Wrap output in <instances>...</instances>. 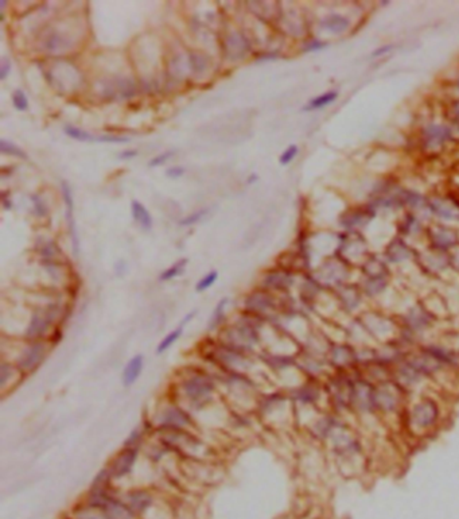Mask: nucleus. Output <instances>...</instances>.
<instances>
[{
	"label": "nucleus",
	"mask_w": 459,
	"mask_h": 519,
	"mask_svg": "<svg viewBox=\"0 0 459 519\" xmlns=\"http://www.w3.org/2000/svg\"><path fill=\"white\" fill-rule=\"evenodd\" d=\"M136 155H138V150H125V151H123V153L119 155V158L120 159H131V158H135Z\"/></svg>",
	"instance_id": "38"
},
{
	"label": "nucleus",
	"mask_w": 459,
	"mask_h": 519,
	"mask_svg": "<svg viewBox=\"0 0 459 519\" xmlns=\"http://www.w3.org/2000/svg\"><path fill=\"white\" fill-rule=\"evenodd\" d=\"M372 217V213L366 209H357V211H352L348 213V216H344L342 224L346 227H354L358 224L366 223Z\"/></svg>",
	"instance_id": "19"
},
{
	"label": "nucleus",
	"mask_w": 459,
	"mask_h": 519,
	"mask_svg": "<svg viewBox=\"0 0 459 519\" xmlns=\"http://www.w3.org/2000/svg\"><path fill=\"white\" fill-rule=\"evenodd\" d=\"M322 27H325L326 30H329L331 33L341 34L349 27V20L346 19L345 16H342V15L331 14L329 16H326L325 20L322 22Z\"/></svg>",
	"instance_id": "17"
},
{
	"label": "nucleus",
	"mask_w": 459,
	"mask_h": 519,
	"mask_svg": "<svg viewBox=\"0 0 459 519\" xmlns=\"http://www.w3.org/2000/svg\"><path fill=\"white\" fill-rule=\"evenodd\" d=\"M11 70V63L8 59H5V58H3L1 59V65H0V78L1 80H4L5 77H7V74L10 73Z\"/></svg>",
	"instance_id": "36"
},
{
	"label": "nucleus",
	"mask_w": 459,
	"mask_h": 519,
	"mask_svg": "<svg viewBox=\"0 0 459 519\" xmlns=\"http://www.w3.org/2000/svg\"><path fill=\"white\" fill-rule=\"evenodd\" d=\"M144 428L143 426H138L135 428L132 432L129 433L124 441V448H139L142 441L144 438Z\"/></svg>",
	"instance_id": "24"
},
{
	"label": "nucleus",
	"mask_w": 459,
	"mask_h": 519,
	"mask_svg": "<svg viewBox=\"0 0 459 519\" xmlns=\"http://www.w3.org/2000/svg\"><path fill=\"white\" fill-rule=\"evenodd\" d=\"M192 423L190 414L177 404L164 406L156 415V425L160 430H186Z\"/></svg>",
	"instance_id": "6"
},
{
	"label": "nucleus",
	"mask_w": 459,
	"mask_h": 519,
	"mask_svg": "<svg viewBox=\"0 0 459 519\" xmlns=\"http://www.w3.org/2000/svg\"><path fill=\"white\" fill-rule=\"evenodd\" d=\"M63 316V306L58 302H50L42 308L35 309L23 332L24 340L41 342L53 336L59 320Z\"/></svg>",
	"instance_id": "2"
},
{
	"label": "nucleus",
	"mask_w": 459,
	"mask_h": 519,
	"mask_svg": "<svg viewBox=\"0 0 459 519\" xmlns=\"http://www.w3.org/2000/svg\"><path fill=\"white\" fill-rule=\"evenodd\" d=\"M183 173H185V168H182V166H172L166 170V174L170 178H179L183 175Z\"/></svg>",
	"instance_id": "35"
},
{
	"label": "nucleus",
	"mask_w": 459,
	"mask_h": 519,
	"mask_svg": "<svg viewBox=\"0 0 459 519\" xmlns=\"http://www.w3.org/2000/svg\"><path fill=\"white\" fill-rule=\"evenodd\" d=\"M18 375H23L16 367H15L14 363L11 361H1V365H0V386H1V390L5 391V389L8 387L10 383H15L14 379Z\"/></svg>",
	"instance_id": "16"
},
{
	"label": "nucleus",
	"mask_w": 459,
	"mask_h": 519,
	"mask_svg": "<svg viewBox=\"0 0 459 519\" xmlns=\"http://www.w3.org/2000/svg\"><path fill=\"white\" fill-rule=\"evenodd\" d=\"M451 138V131L445 125L431 124L423 131V143L427 149L438 147Z\"/></svg>",
	"instance_id": "9"
},
{
	"label": "nucleus",
	"mask_w": 459,
	"mask_h": 519,
	"mask_svg": "<svg viewBox=\"0 0 459 519\" xmlns=\"http://www.w3.org/2000/svg\"><path fill=\"white\" fill-rule=\"evenodd\" d=\"M298 151H299L298 146H295V144H291V146L284 150V153L280 155V158H279L280 164L282 165L291 164L292 161H294V158H295V157L298 155Z\"/></svg>",
	"instance_id": "31"
},
{
	"label": "nucleus",
	"mask_w": 459,
	"mask_h": 519,
	"mask_svg": "<svg viewBox=\"0 0 459 519\" xmlns=\"http://www.w3.org/2000/svg\"><path fill=\"white\" fill-rule=\"evenodd\" d=\"M217 279H218V273H217V271H210L209 274H206L205 277H202V278L198 281L196 290L198 293L205 291V290L210 288L211 286L217 282Z\"/></svg>",
	"instance_id": "26"
},
{
	"label": "nucleus",
	"mask_w": 459,
	"mask_h": 519,
	"mask_svg": "<svg viewBox=\"0 0 459 519\" xmlns=\"http://www.w3.org/2000/svg\"><path fill=\"white\" fill-rule=\"evenodd\" d=\"M174 154H175V153L171 151V150L164 151V153H162V154L156 155L155 158L151 159V161H150V166H151V168H156V166H160V165L166 164L168 159H171L172 157H174Z\"/></svg>",
	"instance_id": "32"
},
{
	"label": "nucleus",
	"mask_w": 459,
	"mask_h": 519,
	"mask_svg": "<svg viewBox=\"0 0 459 519\" xmlns=\"http://www.w3.org/2000/svg\"><path fill=\"white\" fill-rule=\"evenodd\" d=\"M153 503V496L150 495L149 492L146 491H134L128 495V503L129 509L135 513H143L146 510L149 509L150 506Z\"/></svg>",
	"instance_id": "14"
},
{
	"label": "nucleus",
	"mask_w": 459,
	"mask_h": 519,
	"mask_svg": "<svg viewBox=\"0 0 459 519\" xmlns=\"http://www.w3.org/2000/svg\"><path fill=\"white\" fill-rule=\"evenodd\" d=\"M144 368V356L143 355H135L134 357H131L127 364L124 365V370H123V374H121V382L125 387H131L132 385H135L138 379L142 375Z\"/></svg>",
	"instance_id": "10"
},
{
	"label": "nucleus",
	"mask_w": 459,
	"mask_h": 519,
	"mask_svg": "<svg viewBox=\"0 0 459 519\" xmlns=\"http://www.w3.org/2000/svg\"><path fill=\"white\" fill-rule=\"evenodd\" d=\"M256 179H257V177H256V175H255V174H254V175H252V177H251V178H249V179H248V182H249V183H251V182H254V181H256Z\"/></svg>",
	"instance_id": "41"
},
{
	"label": "nucleus",
	"mask_w": 459,
	"mask_h": 519,
	"mask_svg": "<svg viewBox=\"0 0 459 519\" xmlns=\"http://www.w3.org/2000/svg\"><path fill=\"white\" fill-rule=\"evenodd\" d=\"M101 511L105 519H132L134 517V511L129 509V506L116 500L115 498H110L102 506Z\"/></svg>",
	"instance_id": "11"
},
{
	"label": "nucleus",
	"mask_w": 459,
	"mask_h": 519,
	"mask_svg": "<svg viewBox=\"0 0 459 519\" xmlns=\"http://www.w3.org/2000/svg\"><path fill=\"white\" fill-rule=\"evenodd\" d=\"M393 250H389V256L391 259L395 260V262H400V260L406 259L409 251L406 247V244H403L402 241H396L392 244Z\"/></svg>",
	"instance_id": "27"
},
{
	"label": "nucleus",
	"mask_w": 459,
	"mask_h": 519,
	"mask_svg": "<svg viewBox=\"0 0 459 519\" xmlns=\"http://www.w3.org/2000/svg\"><path fill=\"white\" fill-rule=\"evenodd\" d=\"M275 309V299L269 293L258 290L251 293L245 298V312L255 317L263 318Z\"/></svg>",
	"instance_id": "8"
},
{
	"label": "nucleus",
	"mask_w": 459,
	"mask_h": 519,
	"mask_svg": "<svg viewBox=\"0 0 459 519\" xmlns=\"http://www.w3.org/2000/svg\"><path fill=\"white\" fill-rule=\"evenodd\" d=\"M457 85H458V88H459V77H458V80H457Z\"/></svg>",
	"instance_id": "42"
},
{
	"label": "nucleus",
	"mask_w": 459,
	"mask_h": 519,
	"mask_svg": "<svg viewBox=\"0 0 459 519\" xmlns=\"http://www.w3.org/2000/svg\"><path fill=\"white\" fill-rule=\"evenodd\" d=\"M229 299L221 298L218 303L215 305V308L211 312V316L207 322V329L210 332L218 331L220 328H224L225 318H226V306H228Z\"/></svg>",
	"instance_id": "13"
},
{
	"label": "nucleus",
	"mask_w": 459,
	"mask_h": 519,
	"mask_svg": "<svg viewBox=\"0 0 459 519\" xmlns=\"http://www.w3.org/2000/svg\"><path fill=\"white\" fill-rule=\"evenodd\" d=\"M215 383L210 375L202 371H193L183 376L181 391L193 407H204L213 399Z\"/></svg>",
	"instance_id": "3"
},
{
	"label": "nucleus",
	"mask_w": 459,
	"mask_h": 519,
	"mask_svg": "<svg viewBox=\"0 0 459 519\" xmlns=\"http://www.w3.org/2000/svg\"><path fill=\"white\" fill-rule=\"evenodd\" d=\"M65 134L67 136H70L72 139L80 140V142H93V140L99 139V136H95V135L89 134L88 131L81 130L78 127H74V125H66L65 127Z\"/></svg>",
	"instance_id": "22"
},
{
	"label": "nucleus",
	"mask_w": 459,
	"mask_h": 519,
	"mask_svg": "<svg viewBox=\"0 0 459 519\" xmlns=\"http://www.w3.org/2000/svg\"><path fill=\"white\" fill-rule=\"evenodd\" d=\"M337 97H338V93H337L335 91L326 92V93H323V95H320V96H318V97H314L312 100H310V103L307 104L305 110L306 111L320 110V108H323V107L329 106V104H331V103H334Z\"/></svg>",
	"instance_id": "20"
},
{
	"label": "nucleus",
	"mask_w": 459,
	"mask_h": 519,
	"mask_svg": "<svg viewBox=\"0 0 459 519\" xmlns=\"http://www.w3.org/2000/svg\"><path fill=\"white\" fill-rule=\"evenodd\" d=\"M453 120H454V123L459 128V104H457L454 110H453Z\"/></svg>",
	"instance_id": "40"
},
{
	"label": "nucleus",
	"mask_w": 459,
	"mask_h": 519,
	"mask_svg": "<svg viewBox=\"0 0 459 519\" xmlns=\"http://www.w3.org/2000/svg\"><path fill=\"white\" fill-rule=\"evenodd\" d=\"M49 351H50V344L48 340H41V342L26 340V343L22 346V349L15 357V360L11 363H14L15 367L23 375H30L43 364V361L48 357Z\"/></svg>",
	"instance_id": "5"
},
{
	"label": "nucleus",
	"mask_w": 459,
	"mask_h": 519,
	"mask_svg": "<svg viewBox=\"0 0 459 519\" xmlns=\"http://www.w3.org/2000/svg\"><path fill=\"white\" fill-rule=\"evenodd\" d=\"M207 356L213 363L220 365L224 371H229V372L244 374L252 365V360L248 352L236 349L233 346H226L221 342L211 346L210 351L207 352Z\"/></svg>",
	"instance_id": "4"
},
{
	"label": "nucleus",
	"mask_w": 459,
	"mask_h": 519,
	"mask_svg": "<svg viewBox=\"0 0 459 519\" xmlns=\"http://www.w3.org/2000/svg\"><path fill=\"white\" fill-rule=\"evenodd\" d=\"M183 331H185V327L179 325L177 329H174V331H171L170 333H167V335L160 340L158 346H156V353H158V355H162V353H164L166 351H168V349L181 339V336L183 335Z\"/></svg>",
	"instance_id": "18"
},
{
	"label": "nucleus",
	"mask_w": 459,
	"mask_h": 519,
	"mask_svg": "<svg viewBox=\"0 0 459 519\" xmlns=\"http://www.w3.org/2000/svg\"><path fill=\"white\" fill-rule=\"evenodd\" d=\"M261 318L255 317L252 314H245L239 321L232 325L224 327L221 332L220 342L226 346H233L236 349L244 352L254 351V348L258 344V327Z\"/></svg>",
	"instance_id": "1"
},
{
	"label": "nucleus",
	"mask_w": 459,
	"mask_h": 519,
	"mask_svg": "<svg viewBox=\"0 0 459 519\" xmlns=\"http://www.w3.org/2000/svg\"><path fill=\"white\" fill-rule=\"evenodd\" d=\"M455 241H457L455 233L451 231H447V230H442V231L436 232L435 239H434V243L439 248H449L453 244H455Z\"/></svg>",
	"instance_id": "23"
},
{
	"label": "nucleus",
	"mask_w": 459,
	"mask_h": 519,
	"mask_svg": "<svg viewBox=\"0 0 459 519\" xmlns=\"http://www.w3.org/2000/svg\"><path fill=\"white\" fill-rule=\"evenodd\" d=\"M78 519H105V518H104V515L93 514V513L85 511V513H81V514H78Z\"/></svg>",
	"instance_id": "37"
},
{
	"label": "nucleus",
	"mask_w": 459,
	"mask_h": 519,
	"mask_svg": "<svg viewBox=\"0 0 459 519\" xmlns=\"http://www.w3.org/2000/svg\"><path fill=\"white\" fill-rule=\"evenodd\" d=\"M12 103H14V107L18 111H26L29 108V100H27V96H26V93L22 89H16L14 92Z\"/></svg>",
	"instance_id": "28"
},
{
	"label": "nucleus",
	"mask_w": 459,
	"mask_h": 519,
	"mask_svg": "<svg viewBox=\"0 0 459 519\" xmlns=\"http://www.w3.org/2000/svg\"><path fill=\"white\" fill-rule=\"evenodd\" d=\"M325 46L326 45L323 44V42H320V41H310V42L305 44V46H303V50H305V52H315V50H320V49H323Z\"/></svg>",
	"instance_id": "34"
},
{
	"label": "nucleus",
	"mask_w": 459,
	"mask_h": 519,
	"mask_svg": "<svg viewBox=\"0 0 459 519\" xmlns=\"http://www.w3.org/2000/svg\"><path fill=\"white\" fill-rule=\"evenodd\" d=\"M131 211H132L135 221L143 228L144 231H150L153 228V217L142 202L134 200L131 204Z\"/></svg>",
	"instance_id": "15"
},
{
	"label": "nucleus",
	"mask_w": 459,
	"mask_h": 519,
	"mask_svg": "<svg viewBox=\"0 0 459 519\" xmlns=\"http://www.w3.org/2000/svg\"><path fill=\"white\" fill-rule=\"evenodd\" d=\"M431 208L434 209L436 215L445 217V219H451L454 217V212H453V208L446 205V204H442L439 201H435V204H431Z\"/></svg>",
	"instance_id": "29"
},
{
	"label": "nucleus",
	"mask_w": 459,
	"mask_h": 519,
	"mask_svg": "<svg viewBox=\"0 0 459 519\" xmlns=\"http://www.w3.org/2000/svg\"><path fill=\"white\" fill-rule=\"evenodd\" d=\"M31 201H33L34 204V211H35V213L38 215V216H46V213H48V208H46V205H45V202H43V200L39 196H33L31 197Z\"/></svg>",
	"instance_id": "33"
},
{
	"label": "nucleus",
	"mask_w": 459,
	"mask_h": 519,
	"mask_svg": "<svg viewBox=\"0 0 459 519\" xmlns=\"http://www.w3.org/2000/svg\"><path fill=\"white\" fill-rule=\"evenodd\" d=\"M389 50H392V46H385V48H380V49H377V50H376V52H374L373 54H372V57H378V56H381V54L388 53Z\"/></svg>",
	"instance_id": "39"
},
{
	"label": "nucleus",
	"mask_w": 459,
	"mask_h": 519,
	"mask_svg": "<svg viewBox=\"0 0 459 519\" xmlns=\"http://www.w3.org/2000/svg\"><path fill=\"white\" fill-rule=\"evenodd\" d=\"M207 212H209L207 208H206V209H200V211H197L196 213H192V215H189V216L185 217V219H182V220L179 221V224H181V226H193V224H196V223H198V221L201 220L202 217H205L206 215H207Z\"/></svg>",
	"instance_id": "30"
},
{
	"label": "nucleus",
	"mask_w": 459,
	"mask_h": 519,
	"mask_svg": "<svg viewBox=\"0 0 459 519\" xmlns=\"http://www.w3.org/2000/svg\"><path fill=\"white\" fill-rule=\"evenodd\" d=\"M0 151L3 154L12 155V157H16V158H27V155H26L23 150L19 149L18 146H15L11 142H7L5 139L0 140Z\"/></svg>",
	"instance_id": "25"
},
{
	"label": "nucleus",
	"mask_w": 459,
	"mask_h": 519,
	"mask_svg": "<svg viewBox=\"0 0 459 519\" xmlns=\"http://www.w3.org/2000/svg\"><path fill=\"white\" fill-rule=\"evenodd\" d=\"M187 265V259H181L178 260L177 263H174L172 266H170L168 269H166L163 271L162 274L159 275V279L162 282H167V281H171V279L177 278L179 275L185 271V267Z\"/></svg>",
	"instance_id": "21"
},
{
	"label": "nucleus",
	"mask_w": 459,
	"mask_h": 519,
	"mask_svg": "<svg viewBox=\"0 0 459 519\" xmlns=\"http://www.w3.org/2000/svg\"><path fill=\"white\" fill-rule=\"evenodd\" d=\"M138 457H139V448H123L108 465L112 479H121L129 475L138 461Z\"/></svg>",
	"instance_id": "7"
},
{
	"label": "nucleus",
	"mask_w": 459,
	"mask_h": 519,
	"mask_svg": "<svg viewBox=\"0 0 459 519\" xmlns=\"http://www.w3.org/2000/svg\"><path fill=\"white\" fill-rule=\"evenodd\" d=\"M263 284L268 290H284L292 284V278L284 271H272L264 277Z\"/></svg>",
	"instance_id": "12"
}]
</instances>
